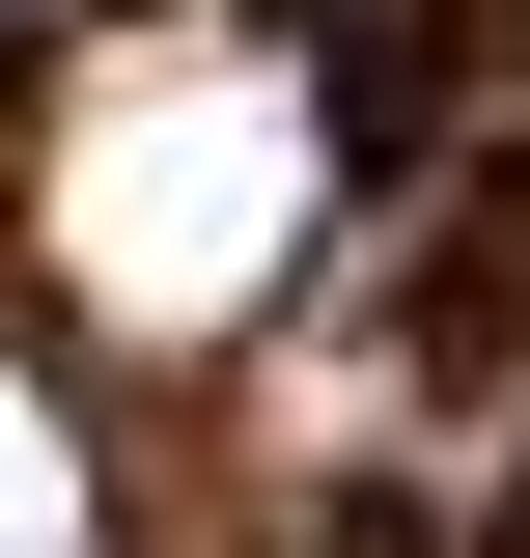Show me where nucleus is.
Masks as SVG:
<instances>
[{
  "label": "nucleus",
  "instance_id": "obj_1",
  "mask_svg": "<svg viewBox=\"0 0 530 558\" xmlns=\"http://www.w3.org/2000/svg\"><path fill=\"white\" fill-rule=\"evenodd\" d=\"M308 223H335V112L252 28H140V57H84L57 140H28V252H57V307L140 336V363L252 336L279 279H308Z\"/></svg>",
  "mask_w": 530,
  "mask_h": 558
},
{
  "label": "nucleus",
  "instance_id": "obj_2",
  "mask_svg": "<svg viewBox=\"0 0 530 558\" xmlns=\"http://www.w3.org/2000/svg\"><path fill=\"white\" fill-rule=\"evenodd\" d=\"M0 558H112V502H84V447H57L28 363H0Z\"/></svg>",
  "mask_w": 530,
  "mask_h": 558
}]
</instances>
